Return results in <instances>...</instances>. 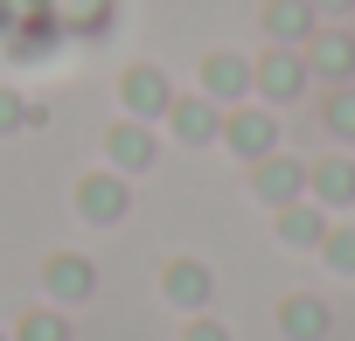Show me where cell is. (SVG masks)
<instances>
[{"label":"cell","instance_id":"cell-9","mask_svg":"<svg viewBox=\"0 0 355 341\" xmlns=\"http://www.w3.org/2000/svg\"><path fill=\"white\" fill-rule=\"evenodd\" d=\"M167 132L182 139V146H209V139L223 132V105L202 98V91H196V98H174V105H167Z\"/></svg>","mask_w":355,"mask_h":341},{"label":"cell","instance_id":"cell-12","mask_svg":"<svg viewBox=\"0 0 355 341\" xmlns=\"http://www.w3.org/2000/svg\"><path fill=\"white\" fill-rule=\"evenodd\" d=\"M327 327H334L327 299H313V292H286L279 299V334L286 341H327Z\"/></svg>","mask_w":355,"mask_h":341},{"label":"cell","instance_id":"cell-14","mask_svg":"<svg viewBox=\"0 0 355 341\" xmlns=\"http://www.w3.org/2000/svg\"><path fill=\"white\" fill-rule=\"evenodd\" d=\"M320 28V15H313V0H265V35L272 42H286V49H306V35Z\"/></svg>","mask_w":355,"mask_h":341},{"label":"cell","instance_id":"cell-4","mask_svg":"<svg viewBox=\"0 0 355 341\" xmlns=\"http://www.w3.org/2000/svg\"><path fill=\"white\" fill-rule=\"evenodd\" d=\"M125 209H132V189H125V175L119 167H98V175H84L77 182V216L84 223H125Z\"/></svg>","mask_w":355,"mask_h":341},{"label":"cell","instance_id":"cell-18","mask_svg":"<svg viewBox=\"0 0 355 341\" xmlns=\"http://www.w3.org/2000/svg\"><path fill=\"white\" fill-rule=\"evenodd\" d=\"M15 341H70V320H63L56 306H35V313L15 327Z\"/></svg>","mask_w":355,"mask_h":341},{"label":"cell","instance_id":"cell-1","mask_svg":"<svg viewBox=\"0 0 355 341\" xmlns=\"http://www.w3.org/2000/svg\"><path fill=\"white\" fill-rule=\"evenodd\" d=\"M306 84H313V70H306V56H300V49H286V42H272V49L251 63V91H258V98H272V105H293Z\"/></svg>","mask_w":355,"mask_h":341},{"label":"cell","instance_id":"cell-21","mask_svg":"<svg viewBox=\"0 0 355 341\" xmlns=\"http://www.w3.org/2000/svg\"><path fill=\"white\" fill-rule=\"evenodd\" d=\"M313 15H355V0H313Z\"/></svg>","mask_w":355,"mask_h":341},{"label":"cell","instance_id":"cell-16","mask_svg":"<svg viewBox=\"0 0 355 341\" xmlns=\"http://www.w3.org/2000/svg\"><path fill=\"white\" fill-rule=\"evenodd\" d=\"M320 125H327L334 139H348V146H355V91H348V84H334V91H327V105H320Z\"/></svg>","mask_w":355,"mask_h":341},{"label":"cell","instance_id":"cell-6","mask_svg":"<svg viewBox=\"0 0 355 341\" xmlns=\"http://www.w3.org/2000/svg\"><path fill=\"white\" fill-rule=\"evenodd\" d=\"M251 195L272 202V209L300 202V195H306V160H293V153H265V160H251Z\"/></svg>","mask_w":355,"mask_h":341},{"label":"cell","instance_id":"cell-20","mask_svg":"<svg viewBox=\"0 0 355 341\" xmlns=\"http://www.w3.org/2000/svg\"><path fill=\"white\" fill-rule=\"evenodd\" d=\"M182 341H230V327H223V320H209V313H196Z\"/></svg>","mask_w":355,"mask_h":341},{"label":"cell","instance_id":"cell-13","mask_svg":"<svg viewBox=\"0 0 355 341\" xmlns=\"http://www.w3.org/2000/svg\"><path fill=\"white\" fill-rule=\"evenodd\" d=\"M306 195H313L320 209H348V202H355V160H348V153L313 160V167H306Z\"/></svg>","mask_w":355,"mask_h":341},{"label":"cell","instance_id":"cell-3","mask_svg":"<svg viewBox=\"0 0 355 341\" xmlns=\"http://www.w3.org/2000/svg\"><path fill=\"white\" fill-rule=\"evenodd\" d=\"M160 299L182 306V313H209V299H216V272H209L202 258H167V265H160Z\"/></svg>","mask_w":355,"mask_h":341},{"label":"cell","instance_id":"cell-10","mask_svg":"<svg viewBox=\"0 0 355 341\" xmlns=\"http://www.w3.org/2000/svg\"><path fill=\"white\" fill-rule=\"evenodd\" d=\"M300 56H306V70L327 77V84H348V77H355V35H341V28H313Z\"/></svg>","mask_w":355,"mask_h":341},{"label":"cell","instance_id":"cell-19","mask_svg":"<svg viewBox=\"0 0 355 341\" xmlns=\"http://www.w3.org/2000/svg\"><path fill=\"white\" fill-rule=\"evenodd\" d=\"M21 125H28V105L15 91H0V132H21Z\"/></svg>","mask_w":355,"mask_h":341},{"label":"cell","instance_id":"cell-8","mask_svg":"<svg viewBox=\"0 0 355 341\" xmlns=\"http://www.w3.org/2000/svg\"><path fill=\"white\" fill-rule=\"evenodd\" d=\"M105 160L119 167V175H146V167L160 160V139H153V125H146V119H119V125L105 132Z\"/></svg>","mask_w":355,"mask_h":341},{"label":"cell","instance_id":"cell-11","mask_svg":"<svg viewBox=\"0 0 355 341\" xmlns=\"http://www.w3.org/2000/svg\"><path fill=\"white\" fill-rule=\"evenodd\" d=\"M202 98H216L223 112H230V105H244V98H251V63H244V56H230V49L202 56Z\"/></svg>","mask_w":355,"mask_h":341},{"label":"cell","instance_id":"cell-2","mask_svg":"<svg viewBox=\"0 0 355 341\" xmlns=\"http://www.w3.org/2000/svg\"><path fill=\"white\" fill-rule=\"evenodd\" d=\"M216 139H223L237 160H265V153H279V119H272L265 105H230Z\"/></svg>","mask_w":355,"mask_h":341},{"label":"cell","instance_id":"cell-22","mask_svg":"<svg viewBox=\"0 0 355 341\" xmlns=\"http://www.w3.org/2000/svg\"><path fill=\"white\" fill-rule=\"evenodd\" d=\"M0 341H15V334H0Z\"/></svg>","mask_w":355,"mask_h":341},{"label":"cell","instance_id":"cell-7","mask_svg":"<svg viewBox=\"0 0 355 341\" xmlns=\"http://www.w3.org/2000/svg\"><path fill=\"white\" fill-rule=\"evenodd\" d=\"M42 286H49V299H56V306H84V299L98 292V265H91L84 251H49Z\"/></svg>","mask_w":355,"mask_h":341},{"label":"cell","instance_id":"cell-5","mask_svg":"<svg viewBox=\"0 0 355 341\" xmlns=\"http://www.w3.org/2000/svg\"><path fill=\"white\" fill-rule=\"evenodd\" d=\"M119 105L132 112V119H167V105H174V84H167V70L160 63H132L125 77H119Z\"/></svg>","mask_w":355,"mask_h":341},{"label":"cell","instance_id":"cell-15","mask_svg":"<svg viewBox=\"0 0 355 341\" xmlns=\"http://www.w3.org/2000/svg\"><path fill=\"white\" fill-rule=\"evenodd\" d=\"M279 237H286L293 251H313V244L327 237V209H320V202H306V195H300V202H286V209H279Z\"/></svg>","mask_w":355,"mask_h":341},{"label":"cell","instance_id":"cell-17","mask_svg":"<svg viewBox=\"0 0 355 341\" xmlns=\"http://www.w3.org/2000/svg\"><path fill=\"white\" fill-rule=\"evenodd\" d=\"M313 251L327 258V272H355V230H348V223H327V237H320Z\"/></svg>","mask_w":355,"mask_h":341}]
</instances>
